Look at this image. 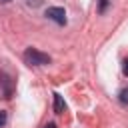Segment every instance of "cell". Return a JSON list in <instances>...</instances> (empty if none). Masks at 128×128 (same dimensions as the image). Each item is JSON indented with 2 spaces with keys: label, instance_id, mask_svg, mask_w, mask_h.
Masks as SVG:
<instances>
[{
  "label": "cell",
  "instance_id": "obj_1",
  "mask_svg": "<svg viewBox=\"0 0 128 128\" xmlns=\"http://www.w3.org/2000/svg\"><path fill=\"white\" fill-rule=\"evenodd\" d=\"M24 60L30 66H44V64L50 62V56L44 54V52H40V50H36V48H28L24 52Z\"/></svg>",
  "mask_w": 128,
  "mask_h": 128
},
{
  "label": "cell",
  "instance_id": "obj_2",
  "mask_svg": "<svg viewBox=\"0 0 128 128\" xmlns=\"http://www.w3.org/2000/svg\"><path fill=\"white\" fill-rule=\"evenodd\" d=\"M46 18L52 20V22H56V24H60V26L66 24V12H64V8H60V6H50V8L46 10Z\"/></svg>",
  "mask_w": 128,
  "mask_h": 128
},
{
  "label": "cell",
  "instance_id": "obj_3",
  "mask_svg": "<svg viewBox=\"0 0 128 128\" xmlns=\"http://www.w3.org/2000/svg\"><path fill=\"white\" fill-rule=\"evenodd\" d=\"M12 80H10V76L8 74H0V98H10L12 96Z\"/></svg>",
  "mask_w": 128,
  "mask_h": 128
},
{
  "label": "cell",
  "instance_id": "obj_4",
  "mask_svg": "<svg viewBox=\"0 0 128 128\" xmlns=\"http://www.w3.org/2000/svg\"><path fill=\"white\" fill-rule=\"evenodd\" d=\"M66 110V104H64V100H62V96L60 94H54V112L56 114H62Z\"/></svg>",
  "mask_w": 128,
  "mask_h": 128
},
{
  "label": "cell",
  "instance_id": "obj_5",
  "mask_svg": "<svg viewBox=\"0 0 128 128\" xmlns=\"http://www.w3.org/2000/svg\"><path fill=\"white\" fill-rule=\"evenodd\" d=\"M118 100H120L122 104H128V88H122V90H120V94H118Z\"/></svg>",
  "mask_w": 128,
  "mask_h": 128
},
{
  "label": "cell",
  "instance_id": "obj_6",
  "mask_svg": "<svg viewBox=\"0 0 128 128\" xmlns=\"http://www.w3.org/2000/svg\"><path fill=\"white\" fill-rule=\"evenodd\" d=\"M24 2H26V6H30V8H38V6L44 4V0H24Z\"/></svg>",
  "mask_w": 128,
  "mask_h": 128
},
{
  "label": "cell",
  "instance_id": "obj_7",
  "mask_svg": "<svg viewBox=\"0 0 128 128\" xmlns=\"http://www.w3.org/2000/svg\"><path fill=\"white\" fill-rule=\"evenodd\" d=\"M6 120H8V114H6L4 110H0V128H4V124H6Z\"/></svg>",
  "mask_w": 128,
  "mask_h": 128
},
{
  "label": "cell",
  "instance_id": "obj_8",
  "mask_svg": "<svg viewBox=\"0 0 128 128\" xmlns=\"http://www.w3.org/2000/svg\"><path fill=\"white\" fill-rule=\"evenodd\" d=\"M98 2H100L98 10H100V12H104V10H106V4H108V0H98Z\"/></svg>",
  "mask_w": 128,
  "mask_h": 128
},
{
  "label": "cell",
  "instance_id": "obj_9",
  "mask_svg": "<svg viewBox=\"0 0 128 128\" xmlns=\"http://www.w3.org/2000/svg\"><path fill=\"white\" fill-rule=\"evenodd\" d=\"M122 72H124V74L128 76V58H126V60L122 62Z\"/></svg>",
  "mask_w": 128,
  "mask_h": 128
},
{
  "label": "cell",
  "instance_id": "obj_10",
  "mask_svg": "<svg viewBox=\"0 0 128 128\" xmlns=\"http://www.w3.org/2000/svg\"><path fill=\"white\" fill-rule=\"evenodd\" d=\"M42 128H56V124H54V122H48V124H44Z\"/></svg>",
  "mask_w": 128,
  "mask_h": 128
},
{
  "label": "cell",
  "instance_id": "obj_11",
  "mask_svg": "<svg viewBox=\"0 0 128 128\" xmlns=\"http://www.w3.org/2000/svg\"><path fill=\"white\" fill-rule=\"evenodd\" d=\"M0 2H2V4H6V2H10V0H0Z\"/></svg>",
  "mask_w": 128,
  "mask_h": 128
}]
</instances>
